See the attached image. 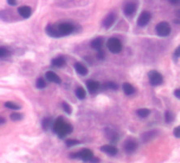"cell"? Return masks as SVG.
Segmentation results:
<instances>
[{"mask_svg": "<svg viewBox=\"0 0 180 163\" xmlns=\"http://www.w3.org/2000/svg\"><path fill=\"white\" fill-rule=\"evenodd\" d=\"M36 87L38 89H43V88L46 87V80H43V78H38L37 82H36Z\"/></svg>", "mask_w": 180, "mask_h": 163, "instance_id": "obj_29", "label": "cell"}, {"mask_svg": "<svg viewBox=\"0 0 180 163\" xmlns=\"http://www.w3.org/2000/svg\"><path fill=\"white\" fill-rule=\"evenodd\" d=\"M178 57H180V46L178 47L177 49H176L175 52H174V58H175V59H177Z\"/></svg>", "mask_w": 180, "mask_h": 163, "instance_id": "obj_34", "label": "cell"}, {"mask_svg": "<svg viewBox=\"0 0 180 163\" xmlns=\"http://www.w3.org/2000/svg\"><path fill=\"white\" fill-rule=\"evenodd\" d=\"M103 47V39L102 38H95L91 41V48L94 50H101Z\"/></svg>", "mask_w": 180, "mask_h": 163, "instance_id": "obj_21", "label": "cell"}, {"mask_svg": "<svg viewBox=\"0 0 180 163\" xmlns=\"http://www.w3.org/2000/svg\"><path fill=\"white\" fill-rule=\"evenodd\" d=\"M176 19L174 20L175 22H177V23H180V10H177L176 11Z\"/></svg>", "mask_w": 180, "mask_h": 163, "instance_id": "obj_35", "label": "cell"}, {"mask_svg": "<svg viewBox=\"0 0 180 163\" xmlns=\"http://www.w3.org/2000/svg\"><path fill=\"white\" fill-rule=\"evenodd\" d=\"M174 135H175L176 138H180V126H177V127L174 129Z\"/></svg>", "mask_w": 180, "mask_h": 163, "instance_id": "obj_33", "label": "cell"}, {"mask_svg": "<svg viewBox=\"0 0 180 163\" xmlns=\"http://www.w3.org/2000/svg\"><path fill=\"white\" fill-rule=\"evenodd\" d=\"M150 18H152V14L147 11H144V12L141 13V15L138 18V25L140 27H145L147 23L150 22Z\"/></svg>", "mask_w": 180, "mask_h": 163, "instance_id": "obj_8", "label": "cell"}, {"mask_svg": "<svg viewBox=\"0 0 180 163\" xmlns=\"http://www.w3.org/2000/svg\"><path fill=\"white\" fill-rule=\"evenodd\" d=\"M174 96L180 100V88H178V89H176V90L174 91Z\"/></svg>", "mask_w": 180, "mask_h": 163, "instance_id": "obj_37", "label": "cell"}, {"mask_svg": "<svg viewBox=\"0 0 180 163\" xmlns=\"http://www.w3.org/2000/svg\"><path fill=\"white\" fill-rule=\"evenodd\" d=\"M75 94L76 96L80 99V100H84L86 98V91L83 87H77L75 90Z\"/></svg>", "mask_w": 180, "mask_h": 163, "instance_id": "obj_24", "label": "cell"}, {"mask_svg": "<svg viewBox=\"0 0 180 163\" xmlns=\"http://www.w3.org/2000/svg\"><path fill=\"white\" fill-rule=\"evenodd\" d=\"M4 106L7 108H9V109H13V110H17V109L20 108V106L15 103H13V102H7V103L4 104Z\"/></svg>", "mask_w": 180, "mask_h": 163, "instance_id": "obj_28", "label": "cell"}, {"mask_svg": "<svg viewBox=\"0 0 180 163\" xmlns=\"http://www.w3.org/2000/svg\"><path fill=\"white\" fill-rule=\"evenodd\" d=\"M61 106H63L64 111H65L66 113H69V114H70V113L72 112V108H71V106L69 105V104H67V103H65V102H64Z\"/></svg>", "mask_w": 180, "mask_h": 163, "instance_id": "obj_32", "label": "cell"}, {"mask_svg": "<svg viewBox=\"0 0 180 163\" xmlns=\"http://www.w3.org/2000/svg\"><path fill=\"white\" fill-rule=\"evenodd\" d=\"M116 19H117L116 14H113V13L108 14V15L104 18V20H103V27H104L105 29H109L114 22H116Z\"/></svg>", "mask_w": 180, "mask_h": 163, "instance_id": "obj_10", "label": "cell"}, {"mask_svg": "<svg viewBox=\"0 0 180 163\" xmlns=\"http://www.w3.org/2000/svg\"><path fill=\"white\" fill-rule=\"evenodd\" d=\"M74 68H75L76 72L79 73V74H81V75H86L87 73H88V69L86 68V66H84L81 63H76L75 65H74Z\"/></svg>", "mask_w": 180, "mask_h": 163, "instance_id": "obj_18", "label": "cell"}, {"mask_svg": "<svg viewBox=\"0 0 180 163\" xmlns=\"http://www.w3.org/2000/svg\"><path fill=\"white\" fill-rule=\"evenodd\" d=\"M10 118H11V120H12V121H15V122H17V121L22 120L23 115L21 114V113H19V112H13L12 114L10 115Z\"/></svg>", "mask_w": 180, "mask_h": 163, "instance_id": "obj_27", "label": "cell"}, {"mask_svg": "<svg viewBox=\"0 0 180 163\" xmlns=\"http://www.w3.org/2000/svg\"><path fill=\"white\" fill-rule=\"evenodd\" d=\"M174 119H175V114L172 112L171 110H166L164 113V121L166 122L168 124H171L174 121Z\"/></svg>", "mask_w": 180, "mask_h": 163, "instance_id": "obj_23", "label": "cell"}, {"mask_svg": "<svg viewBox=\"0 0 180 163\" xmlns=\"http://www.w3.org/2000/svg\"><path fill=\"white\" fill-rule=\"evenodd\" d=\"M123 146H124V149L127 154H132L138 148V142L134 139H127Z\"/></svg>", "mask_w": 180, "mask_h": 163, "instance_id": "obj_7", "label": "cell"}, {"mask_svg": "<svg viewBox=\"0 0 180 163\" xmlns=\"http://www.w3.org/2000/svg\"><path fill=\"white\" fill-rule=\"evenodd\" d=\"M172 32V28H171L170 23L165 22V21H161L156 25V33L161 37H166Z\"/></svg>", "mask_w": 180, "mask_h": 163, "instance_id": "obj_2", "label": "cell"}, {"mask_svg": "<svg viewBox=\"0 0 180 163\" xmlns=\"http://www.w3.org/2000/svg\"><path fill=\"white\" fill-rule=\"evenodd\" d=\"M52 127H53V131L57 133L59 138H65L67 135L71 133L72 130H73V127H72L71 124L67 123L63 118L56 119L55 122L52 124Z\"/></svg>", "mask_w": 180, "mask_h": 163, "instance_id": "obj_1", "label": "cell"}, {"mask_svg": "<svg viewBox=\"0 0 180 163\" xmlns=\"http://www.w3.org/2000/svg\"><path fill=\"white\" fill-rule=\"evenodd\" d=\"M18 13H19V15L23 18H29L32 14V10L31 8L25 5V7H20V8H18Z\"/></svg>", "mask_w": 180, "mask_h": 163, "instance_id": "obj_16", "label": "cell"}, {"mask_svg": "<svg viewBox=\"0 0 180 163\" xmlns=\"http://www.w3.org/2000/svg\"><path fill=\"white\" fill-rule=\"evenodd\" d=\"M123 91H124V93L126 94V96H132L134 92H136V89H134V87L132 85H130L129 83H125L123 84Z\"/></svg>", "mask_w": 180, "mask_h": 163, "instance_id": "obj_19", "label": "cell"}, {"mask_svg": "<svg viewBox=\"0 0 180 163\" xmlns=\"http://www.w3.org/2000/svg\"><path fill=\"white\" fill-rule=\"evenodd\" d=\"M46 31H47V34L52 36V37H59V30H57V28H56L55 25H49L46 28Z\"/></svg>", "mask_w": 180, "mask_h": 163, "instance_id": "obj_17", "label": "cell"}, {"mask_svg": "<svg viewBox=\"0 0 180 163\" xmlns=\"http://www.w3.org/2000/svg\"><path fill=\"white\" fill-rule=\"evenodd\" d=\"M8 3L10 5H12V7H14V5H16V0H8Z\"/></svg>", "mask_w": 180, "mask_h": 163, "instance_id": "obj_39", "label": "cell"}, {"mask_svg": "<svg viewBox=\"0 0 180 163\" xmlns=\"http://www.w3.org/2000/svg\"><path fill=\"white\" fill-rule=\"evenodd\" d=\"M100 87H101V85H100L99 82H95V80H88L87 82V88H88L89 92L91 94L95 93L100 89Z\"/></svg>", "mask_w": 180, "mask_h": 163, "instance_id": "obj_13", "label": "cell"}, {"mask_svg": "<svg viewBox=\"0 0 180 163\" xmlns=\"http://www.w3.org/2000/svg\"><path fill=\"white\" fill-rule=\"evenodd\" d=\"M46 78L49 80V82H52V83H55V84L61 83L59 76L57 75L55 72H53V71H48V72L46 73Z\"/></svg>", "mask_w": 180, "mask_h": 163, "instance_id": "obj_14", "label": "cell"}, {"mask_svg": "<svg viewBox=\"0 0 180 163\" xmlns=\"http://www.w3.org/2000/svg\"><path fill=\"white\" fill-rule=\"evenodd\" d=\"M52 65L55 66V67H57V68H63V67H65V65H66V59L64 57H61V56H59V57H56L52 60Z\"/></svg>", "mask_w": 180, "mask_h": 163, "instance_id": "obj_20", "label": "cell"}, {"mask_svg": "<svg viewBox=\"0 0 180 163\" xmlns=\"http://www.w3.org/2000/svg\"><path fill=\"white\" fill-rule=\"evenodd\" d=\"M102 87L105 89H109V90H117L118 89V85L113 82H106Z\"/></svg>", "mask_w": 180, "mask_h": 163, "instance_id": "obj_25", "label": "cell"}, {"mask_svg": "<svg viewBox=\"0 0 180 163\" xmlns=\"http://www.w3.org/2000/svg\"><path fill=\"white\" fill-rule=\"evenodd\" d=\"M98 57H99V59H103V58H105V53H104V51L99 50V53H98Z\"/></svg>", "mask_w": 180, "mask_h": 163, "instance_id": "obj_36", "label": "cell"}, {"mask_svg": "<svg viewBox=\"0 0 180 163\" xmlns=\"http://www.w3.org/2000/svg\"><path fill=\"white\" fill-rule=\"evenodd\" d=\"M137 3L134 2H128L127 4H125L124 9H123V11H124V14L126 16H132L134 14V13L137 12Z\"/></svg>", "mask_w": 180, "mask_h": 163, "instance_id": "obj_9", "label": "cell"}, {"mask_svg": "<svg viewBox=\"0 0 180 163\" xmlns=\"http://www.w3.org/2000/svg\"><path fill=\"white\" fill-rule=\"evenodd\" d=\"M81 142L77 140H73V139H69V140L66 141V145L69 146V147H71V146H74V145H77V144H80Z\"/></svg>", "mask_w": 180, "mask_h": 163, "instance_id": "obj_31", "label": "cell"}, {"mask_svg": "<svg viewBox=\"0 0 180 163\" xmlns=\"http://www.w3.org/2000/svg\"><path fill=\"white\" fill-rule=\"evenodd\" d=\"M158 135H159V133H158L157 130H155V129L148 130L142 135V141L143 142H145V143H146V142H150V141L154 140Z\"/></svg>", "mask_w": 180, "mask_h": 163, "instance_id": "obj_11", "label": "cell"}, {"mask_svg": "<svg viewBox=\"0 0 180 163\" xmlns=\"http://www.w3.org/2000/svg\"><path fill=\"white\" fill-rule=\"evenodd\" d=\"M72 158H77L81 159V160L85 161V162H90L92 158H93V153H92L90 149H82L81 151L75 154H72L71 155Z\"/></svg>", "mask_w": 180, "mask_h": 163, "instance_id": "obj_4", "label": "cell"}, {"mask_svg": "<svg viewBox=\"0 0 180 163\" xmlns=\"http://www.w3.org/2000/svg\"><path fill=\"white\" fill-rule=\"evenodd\" d=\"M107 48L111 53L117 54V53L121 52L123 47H122V43L118 38H109L107 41Z\"/></svg>", "mask_w": 180, "mask_h": 163, "instance_id": "obj_3", "label": "cell"}, {"mask_svg": "<svg viewBox=\"0 0 180 163\" xmlns=\"http://www.w3.org/2000/svg\"><path fill=\"white\" fill-rule=\"evenodd\" d=\"M5 123V120L4 118H2V117H0V125H2V124Z\"/></svg>", "mask_w": 180, "mask_h": 163, "instance_id": "obj_40", "label": "cell"}, {"mask_svg": "<svg viewBox=\"0 0 180 163\" xmlns=\"http://www.w3.org/2000/svg\"><path fill=\"white\" fill-rule=\"evenodd\" d=\"M170 1V3H172L173 5H177L180 3V0H168Z\"/></svg>", "mask_w": 180, "mask_h": 163, "instance_id": "obj_38", "label": "cell"}, {"mask_svg": "<svg viewBox=\"0 0 180 163\" xmlns=\"http://www.w3.org/2000/svg\"><path fill=\"white\" fill-rule=\"evenodd\" d=\"M101 151L103 153L107 154L109 156H116L118 154V148L113 145H104L101 147Z\"/></svg>", "mask_w": 180, "mask_h": 163, "instance_id": "obj_12", "label": "cell"}, {"mask_svg": "<svg viewBox=\"0 0 180 163\" xmlns=\"http://www.w3.org/2000/svg\"><path fill=\"white\" fill-rule=\"evenodd\" d=\"M52 119L51 118H46V119H43V127L45 130H48L49 128L52 126Z\"/></svg>", "mask_w": 180, "mask_h": 163, "instance_id": "obj_26", "label": "cell"}, {"mask_svg": "<svg viewBox=\"0 0 180 163\" xmlns=\"http://www.w3.org/2000/svg\"><path fill=\"white\" fill-rule=\"evenodd\" d=\"M105 135H106V138L111 141V142H117L118 138H119L118 133L114 130H112V129H110V128H106V129H105Z\"/></svg>", "mask_w": 180, "mask_h": 163, "instance_id": "obj_15", "label": "cell"}, {"mask_svg": "<svg viewBox=\"0 0 180 163\" xmlns=\"http://www.w3.org/2000/svg\"><path fill=\"white\" fill-rule=\"evenodd\" d=\"M148 80H150V85L153 86H159L163 83V76L161 75V73L156 70H152L148 72Z\"/></svg>", "mask_w": 180, "mask_h": 163, "instance_id": "obj_5", "label": "cell"}, {"mask_svg": "<svg viewBox=\"0 0 180 163\" xmlns=\"http://www.w3.org/2000/svg\"><path fill=\"white\" fill-rule=\"evenodd\" d=\"M9 55V50L5 47H0V58H4Z\"/></svg>", "mask_w": 180, "mask_h": 163, "instance_id": "obj_30", "label": "cell"}, {"mask_svg": "<svg viewBox=\"0 0 180 163\" xmlns=\"http://www.w3.org/2000/svg\"><path fill=\"white\" fill-rule=\"evenodd\" d=\"M57 30H59V36H66L71 34L72 32L74 31V25L72 23H69V22H65V23H61L57 27Z\"/></svg>", "mask_w": 180, "mask_h": 163, "instance_id": "obj_6", "label": "cell"}, {"mask_svg": "<svg viewBox=\"0 0 180 163\" xmlns=\"http://www.w3.org/2000/svg\"><path fill=\"white\" fill-rule=\"evenodd\" d=\"M150 114V110L147 109V108H141V109H138L137 110V115L141 119L147 118Z\"/></svg>", "mask_w": 180, "mask_h": 163, "instance_id": "obj_22", "label": "cell"}]
</instances>
